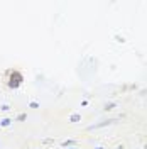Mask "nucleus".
<instances>
[{
    "mask_svg": "<svg viewBox=\"0 0 147 149\" xmlns=\"http://www.w3.org/2000/svg\"><path fill=\"white\" fill-rule=\"evenodd\" d=\"M22 81H24V76H22V73H20V71L12 70V71L9 73V81H7L9 88L15 90V88H19V86L22 85Z\"/></svg>",
    "mask_w": 147,
    "mask_h": 149,
    "instance_id": "nucleus-1",
    "label": "nucleus"
},
{
    "mask_svg": "<svg viewBox=\"0 0 147 149\" xmlns=\"http://www.w3.org/2000/svg\"><path fill=\"white\" fill-rule=\"evenodd\" d=\"M115 122H117V119H108V120H103V122H98V124H93V125H88V130L107 127V125H112V124H115Z\"/></svg>",
    "mask_w": 147,
    "mask_h": 149,
    "instance_id": "nucleus-2",
    "label": "nucleus"
},
{
    "mask_svg": "<svg viewBox=\"0 0 147 149\" xmlns=\"http://www.w3.org/2000/svg\"><path fill=\"white\" fill-rule=\"evenodd\" d=\"M64 149H68V148H73V146H76V141H73V139H68V141H64L63 144H61Z\"/></svg>",
    "mask_w": 147,
    "mask_h": 149,
    "instance_id": "nucleus-3",
    "label": "nucleus"
},
{
    "mask_svg": "<svg viewBox=\"0 0 147 149\" xmlns=\"http://www.w3.org/2000/svg\"><path fill=\"white\" fill-rule=\"evenodd\" d=\"M81 120V115L80 113H71V117H69V122L71 124H76V122H80Z\"/></svg>",
    "mask_w": 147,
    "mask_h": 149,
    "instance_id": "nucleus-4",
    "label": "nucleus"
},
{
    "mask_svg": "<svg viewBox=\"0 0 147 149\" xmlns=\"http://www.w3.org/2000/svg\"><path fill=\"white\" fill-rule=\"evenodd\" d=\"M115 107H117V103H115V102H108V103H105L103 110L107 112V110H112V109H115Z\"/></svg>",
    "mask_w": 147,
    "mask_h": 149,
    "instance_id": "nucleus-5",
    "label": "nucleus"
},
{
    "mask_svg": "<svg viewBox=\"0 0 147 149\" xmlns=\"http://www.w3.org/2000/svg\"><path fill=\"white\" fill-rule=\"evenodd\" d=\"M10 124H12V119H2V120H0V125H2V127H9Z\"/></svg>",
    "mask_w": 147,
    "mask_h": 149,
    "instance_id": "nucleus-6",
    "label": "nucleus"
},
{
    "mask_svg": "<svg viewBox=\"0 0 147 149\" xmlns=\"http://www.w3.org/2000/svg\"><path fill=\"white\" fill-rule=\"evenodd\" d=\"M26 119H27V115H26V113H19V115H17V120L19 122H24Z\"/></svg>",
    "mask_w": 147,
    "mask_h": 149,
    "instance_id": "nucleus-7",
    "label": "nucleus"
},
{
    "mask_svg": "<svg viewBox=\"0 0 147 149\" xmlns=\"http://www.w3.org/2000/svg\"><path fill=\"white\" fill-rule=\"evenodd\" d=\"M29 107H31V109H39V103H37V102H31Z\"/></svg>",
    "mask_w": 147,
    "mask_h": 149,
    "instance_id": "nucleus-8",
    "label": "nucleus"
},
{
    "mask_svg": "<svg viewBox=\"0 0 147 149\" xmlns=\"http://www.w3.org/2000/svg\"><path fill=\"white\" fill-rule=\"evenodd\" d=\"M2 110L7 112V110H10V107H9V105H2Z\"/></svg>",
    "mask_w": 147,
    "mask_h": 149,
    "instance_id": "nucleus-9",
    "label": "nucleus"
},
{
    "mask_svg": "<svg viewBox=\"0 0 147 149\" xmlns=\"http://www.w3.org/2000/svg\"><path fill=\"white\" fill-rule=\"evenodd\" d=\"M68 149H78V148H68Z\"/></svg>",
    "mask_w": 147,
    "mask_h": 149,
    "instance_id": "nucleus-10",
    "label": "nucleus"
},
{
    "mask_svg": "<svg viewBox=\"0 0 147 149\" xmlns=\"http://www.w3.org/2000/svg\"><path fill=\"white\" fill-rule=\"evenodd\" d=\"M95 149H103V148H95Z\"/></svg>",
    "mask_w": 147,
    "mask_h": 149,
    "instance_id": "nucleus-11",
    "label": "nucleus"
}]
</instances>
